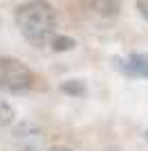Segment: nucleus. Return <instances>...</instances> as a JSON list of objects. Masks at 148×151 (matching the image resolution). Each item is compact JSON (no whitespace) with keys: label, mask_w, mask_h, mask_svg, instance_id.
<instances>
[{"label":"nucleus","mask_w":148,"mask_h":151,"mask_svg":"<svg viewBox=\"0 0 148 151\" xmlns=\"http://www.w3.org/2000/svg\"><path fill=\"white\" fill-rule=\"evenodd\" d=\"M137 9L142 14V18L148 20V0H137Z\"/></svg>","instance_id":"nucleus-8"},{"label":"nucleus","mask_w":148,"mask_h":151,"mask_svg":"<svg viewBox=\"0 0 148 151\" xmlns=\"http://www.w3.org/2000/svg\"><path fill=\"white\" fill-rule=\"evenodd\" d=\"M14 117H16V113H14L11 104L0 97V129H2V126H9L14 122Z\"/></svg>","instance_id":"nucleus-7"},{"label":"nucleus","mask_w":148,"mask_h":151,"mask_svg":"<svg viewBox=\"0 0 148 151\" xmlns=\"http://www.w3.org/2000/svg\"><path fill=\"white\" fill-rule=\"evenodd\" d=\"M16 25L29 45L45 47L56 36V12L45 0H31L16 9Z\"/></svg>","instance_id":"nucleus-1"},{"label":"nucleus","mask_w":148,"mask_h":151,"mask_svg":"<svg viewBox=\"0 0 148 151\" xmlns=\"http://www.w3.org/2000/svg\"><path fill=\"white\" fill-rule=\"evenodd\" d=\"M61 90L65 95H74V97H85L88 95V88L85 83L81 81V79H70V81H63Z\"/></svg>","instance_id":"nucleus-5"},{"label":"nucleus","mask_w":148,"mask_h":151,"mask_svg":"<svg viewBox=\"0 0 148 151\" xmlns=\"http://www.w3.org/2000/svg\"><path fill=\"white\" fill-rule=\"evenodd\" d=\"M146 140H148V131H146Z\"/></svg>","instance_id":"nucleus-10"},{"label":"nucleus","mask_w":148,"mask_h":151,"mask_svg":"<svg viewBox=\"0 0 148 151\" xmlns=\"http://www.w3.org/2000/svg\"><path fill=\"white\" fill-rule=\"evenodd\" d=\"M47 151H72L70 147H52V149H47Z\"/></svg>","instance_id":"nucleus-9"},{"label":"nucleus","mask_w":148,"mask_h":151,"mask_svg":"<svg viewBox=\"0 0 148 151\" xmlns=\"http://www.w3.org/2000/svg\"><path fill=\"white\" fill-rule=\"evenodd\" d=\"M83 5L90 9V12L99 14V16H115L121 7V0H83Z\"/></svg>","instance_id":"nucleus-4"},{"label":"nucleus","mask_w":148,"mask_h":151,"mask_svg":"<svg viewBox=\"0 0 148 151\" xmlns=\"http://www.w3.org/2000/svg\"><path fill=\"white\" fill-rule=\"evenodd\" d=\"M34 77L31 70L23 61L14 57H2L0 59V90L5 93H25L31 86Z\"/></svg>","instance_id":"nucleus-2"},{"label":"nucleus","mask_w":148,"mask_h":151,"mask_svg":"<svg viewBox=\"0 0 148 151\" xmlns=\"http://www.w3.org/2000/svg\"><path fill=\"white\" fill-rule=\"evenodd\" d=\"M115 68L128 77H148V57L128 54L126 59H115Z\"/></svg>","instance_id":"nucleus-3"},{"label":"nucleus","mask_w":148,"mask_h":151,"mask_svg":"<svg viewBox=\"0 0 148 151\" xmlns=\"http://www.w3.org/2000/svg\"><path fill=\"white\" fill-rule=\"evenodd\" d=\"M52 50L54 52H68V50H74V45H76V41L74 38H68V36H61V34H56L54 38H52Z\"/></svg>","instance_id":"nucleus-6"}]
</instances>
